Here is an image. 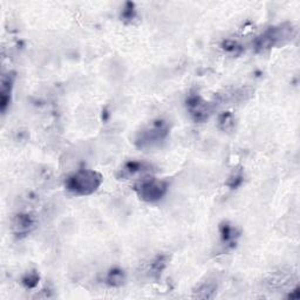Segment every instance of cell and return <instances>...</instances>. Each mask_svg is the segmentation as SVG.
Returning <instances> with one entry per match:
<instances>
[{"instance_id":"8992f818","label":"cell","mask_w":300,"mask_h":300,"mask_svg":"<svg viewBox=\"0 0 300 300\" xmlns=\"http://www.w3.org/2000/svg\"><path fill=\"white\" fill-rule=\"evenodd\" d=\"M151 172H152L151 164L146 163V162L129 161L120 168L118 177L120 179H129L140 175L146 177L147 174H150Z\"/></svg>"},{"instance_id":"2e32d148","label":"cell","mask_w":300,"mask_h":300,"mask_svg":"<svg viewBox=\"0 0 300 300\" xmlns=\"http://www.w3.org/2000/svg\"><path fill=\"white\" fill-rule=\"evenodd\" d=\"M242 182H243V175L241 172H238V173H235L232 176L230 177L229 182H227V185H230L231 188H237Z\"/></svg>"},{"instance_id":"4fadbf2b","label":"cell","mask_w":300,"mask_h":300,"mask_svg":"<svg viewBox=\"0 0 300 300\" xmlns=\"http://www.w3.org/2000/svg\"><path fill=\"white\" fill-rule=\"evenodd\" d=\"M235 125V119H233L232 114L226 112L223 113L218 119V127H220L222 130H231Z\"/></svg>"},{"instance_id":"7c38bea8","label":"cell","mask_w":300,"mask_h":300,"mask_svg":"<svg viewBox=\"0 0 300 300\" xmlns=\"http://www.w3.org/2000/svg\"><path fill=\"white\" fill-rule=\"evenodd\" d=\"M216 290V286L214 284H203L200 285V286L197 289V291H195V297H197V298H203V299H208V298H212V296H214V292Z\"/></svg>"},{"instance_id":"52a82bcc","label":"cell","mask_w":300,"mask_h":300,"mask_svg":"<svg viewBox=\"0 0 300 300\" xmlns=\"http://www.w3.org/2000/svg\"><path fill=\"white\" fill-rule=\"evenodd\" d=\"M34 226V218L28 214H18L14 216L12 221V231L18 238H24L28 233H31Z\"/></svg>"},{"instance_id":"8fae6325","label":"cell","mask_w":300,"mask_h":300,"mask_svg":"<svg viewBox=\"0 0 300 300\" xmlns=\"http://www.w3.org/2000/svg\"><path fill=\"white\" fill-rule=\"evenodd\" d=\"M167 262H168V257L166 254H161V256L156 257L155 259L150 263V274H151V275H154V277L161 275L162 271L166 269Z\"/></svg>"},{"instance_id":"9c48e42d","label":"cell","mask_w":300,"mask_h":300,"mask_svg":"<svg viewBox=\"0 0 300 300\" xmlns=\"http://www.w3.org/2000/svg\"><path fill=\"white\" fill-rule=\"evenodd\" d=\"M125 275L121 269H113L108 272L106 277V283L110 287H120L125 284Z\"/></svg>"},{"instance_id":"e0dca14e","label":"cell","mask_w":300,"mask_h":300,"mask_svg":"<svg viewBox=\"0 0 300 300\" xmlns=\"http://www.w3.org/2000/svg\"><path fill=\"white\" fill-rule=\"evenodd\" d=\"M224 49L226 50H229V52H232V53L237 54L236 50H241V47H239L236 43H233V41H226V43L224 44Z\"/></svg>"},{"instance_id":"3957f363","label":"cell","mask_w":300,"mask_h":300,"mask_svg":"<svg viewBox=\"0 0 300 300\" xmlns=\"http://www.w3.org/2000/svg\"><path fill=\"white\" fill-rule=\"evenodd\" d=\"M293 37V27L291 25H279L270 27L254 41V47L258 52L270 50L278 45L286 43Z\"/></svg>"},{"instance_id":"277c9868","label":"cell","mask_w":300,"mask_h":300,"mask_svg":"<svg viewBox=\"0 0 300 300\" xmlns=\"http://www.w3.org/2000/svg\"><path fill=\"white\" fill-rule=\"evenodd\" d=\"M134 190L137 196L145 202L156 203L166 196L168 193V183L154 177H145L134 185Z\"/></svg>"},{"instance_id":"7a4b0ae2","label":"cell","mask_w":300,"mask_h":300,"mask_svg":"<svg viewBox=\"0 0 300 300\" xmlns=\"http://www.w3.org/2000/svg\"><path fill=\"white\" fill-rule=\"evenodd\" d=\"M169 125L162 119H157L150 122L148 125L141 129L135 139V146L142 150H152L166 142L169 136Z\"/></svg>"},{"instance_id":"6da1fadb","label":"cell","mask_w":300,"mask_h":300,"mask_svg":"<svg viewBox=\"0 0 300 300\" xmlns=\"http://www.w3.org/2000/svg\"><path fill=\"white\" fill-rule=\"evenodd\" d=\"M103 182L100 173L91 169H82L72 174L66 178L65 187L76 196H89L99 190Z\"/></svg>"},{"instance_id":"30bf717a","label":"cell","mask_w":300,"mask_h":300,"mask_svg":"<svg viewBox=\"0 0 300 300\" xmlns=\"http://www.w3.org/2000/svg\"><path fill=\"white\" fill-rule=\"evenodd\" d=\"M220 231L223 243H225L226 245L233 247V245H235L233 243H236V237H237V231L235 227H232L227 223H223L220 226Z\"/></svg>"},{"instance_id":"5b68a950","label":"cell","mask_w":300,"mask_h":300,"mask_svg":"<svg viewBox=\"0 0 300 300\" xmlns=\"http://www.w3.org/2000/svg\"><path fill=\"white\" fill-rule=\"evenodd\" d=\"M187 108L191 119L196 122H203L208 120L211 108L205 100H203L199 94H191L187 99Z\"/></svg>"},{"instance_id":"ba28073f","label":"cell","mask_w":300,"mask_h":300,"mask_svg":"<svg viewBox=\"0 0 300 300\" xmlns=\"http://www.w3.org/2000/svg\"><path fill=\"white\" fill-rule=\"evenodd\" d=\"M13 83H14V75H12L10 73L2 75L1 87H0V109H1L2 114L6 113V109H7L11 103Z\"/></svg>"},{"instance_id":"5bb4252c","label":"cell","mask_w":300,"mask_h":300,"mask_svg":"<svg viewBox=\"0 0 300 300\" xmlns=\"http://www.w3.org/2000/svg\"><path fill=\"white\" fill-rule=\"evenodd\" d=\"M39 275L37 271H31L28 274H26L23 278V284L24 286L27 287V289H33L39 283Z\"/></svg>"},{"instance_id":"9a60e30c","label":"cell","mask_w":300,"mask_h":300,"mask_svg":"<svg viewBox=\"0 0 300 300\" xmlns=\"http://www.w3.org/2000/svg\"><path fill=\"white\" fill-rule=\"evenodd\" d=\"M134 17H135L134 4H131V2H127V4H125V10L122 11L121 18L124 20H133Z\"/></svg>"}]
</instances>
